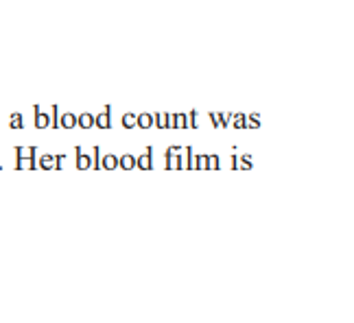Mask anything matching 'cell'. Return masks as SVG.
Listing matches in <instances>:
<instances>
[{
  "label": "cell",
  "instance_id": "cell-1",
  "mask_svg": "<svg viewBox=\"0 0 354 323\" xmlns=\"http://www.w3.org/2000/svg\"><path fill=\"white\" fill-rule=\"evenodd\" d=\"M136 166H138L140 170H151L153 168V146H147L145 153L136 159Z\"/></svg>",
  "mask_w": 354,
  "mask_h": 323
},
{
  "label": "cell",
  "instance_id": "cell-2",
  "mask_svg": "<svg viewBox=\"0 0 354 323\" xmlns=\"http://www.w3.org/2000/svg\"><path fill=\"white\" fill-rule=\"evenodd\" d=\"M110 112H112V107H103V112H101L99 116H94V127H99V129H110V127H112Z\"/></svg>",
  "mask_w": 354,
  "mask_h": 323
},
{
  "label": "cell",
  "instance_id": "cell-3",
  "mask_svg": "<svg viewBox=\"0 0 354 323\" xmlns=\"http://www.w3.org/2000/svg\"><path fill=\"white\" fill-rule=\"evenodd\" d=\"M77 168L79 170H86V168H92V157L90 155H84V149L77 146Z\"/></svg>",
  "mask_w": 354,
  "mask_h": 323
},
{
  "label": "cell",
  "instance_id": "cell-4",
  "mask_svg": "<svg viewBox=\"0 0 354 323\" xmlns=\"http://www.w3.org/2000/svg\"><path fill=\"white\" fill-rule=\"evenodd\" d=\"M153 123H158L160 129L173 127V114H156V116H153Z\"/></svg>",
  "mask_w": 354,
  "mask_h": 323
},
{
  "label": "cell",
  "instance_id": "cell-5",
  "mask_svg": "<svg viewBox=\"0 0 354 323\" xmlns=\"http://www.w3.org/2000/svg\"><path fill=\"white\" fill-rule=\"evenodd\" d=\"M118 166H120L122 170H131V168H136V157H133L131 153L120 155V157H118Z\"/></svg>",
  "mask_w": 354,
  "mask_h": 323
},
{
  "label": "cell",
  "instance_id": "cell-6",
  "mask_svg": "<svg viewBox=\"0 0 354 323\" xmlns=\"http://www.w3.org/2000/svg\"><path fill=\"white\" fill-rule=\"evenodd\" d=\"M136 125H138L140 129L153 127V114H138V116H136Z\"/></svg>",
  "mask_w": 354,
  "mask_h": 323
},
{
  "label": "cell",
  "instance_id": "cell-7",
  "mask_svg": "<svg viewBox=\"0 0 354 323\" xmlns=\"http://www.w3.org/2000/svg\"><path fill=\"white\" fill-rule=\"evenodd\" d=\"M77 125H79L81 129H90V127H94V116L88 114V112L79 114V116H77Z\"/></svg>",
  "mask_w": 354,
  "mask_h": 323
},
{
  "label": "cell",
  "instance_id": "cell-8",
  "mask_svg": "<svg viewBox=\"0 0 354 323\" xmlns=\"http://www.w3.org/2000/svg\"><path fill=\"white\" fill-rule=\"evenodd\" d=\"M101 168H105V170H114V168H118V157H116L114 153H107V155L103 157V162H101Z\"/></svg>",
  "mask_w": 354,
  "mask_h": 323
},
{
  "label": "cell",
  "instance_id": "cell-9",
  "mask_svg": "<svg viewBox=\"0 0 354 323\" xmlns=\"http://www.w3.org/2000/svg\"><path fill=\"white\" fill-rule=\"evenodd\" d=\"M59 127H66V129L77 127V116H75V114H64V116L59 118Z\"/></svg>",
  "mask_w": 354,
  "mask_h": 323
},
{
  "label": "cell",
  "instance_id": "cell-10",
  "mask_svg": "<svg viewBox=\"0 0 354 323\" xmlns=\"http://www.w3.org/2000/svg\"><path fill=\"white\" fill-rule=\"evenodd\" d=\"M230 127H234V129H245V127H248V116L234 114V116H232V123H230Z\"/></svg>",
  "mask_w": 354,
  "mask_h": 323
},
{
  "label": "cell",
  "instance_id": "cell-11",
  "mask_svg": "<svg viewBox=\"0 0 354 323\" xmlns=\"http://www.w3.org/2000/svg\"><path fill=\"white\" fill-rule=\"evenodd\" d=\"M173 127L175 129H186L188 123H186V114H173Z\"/></svg>",
  "mask_w": 354,
  "mask_h": 323
},
{
  "label": "cell",
  "instance_id": "cell-12",
  "mask_svg": "<svg viewBox=\"0 0 354 323\" xmlns=\"http://www.w3.org/2000/svg\"><path fill=\"white\" fill-rule=\"evenodd\" d=\"M92 153H94V157H92V168L101 170V146H94Z\"/></svg>",
  "mask_w": 354,
  "mask_h": 323
},
{
  "label": "cell",
  "instance_id": "cell-13",
  "mask_svg": "<svg viewBox=\"0 0 354 323\" xmlns=\"http://www.w3.org/2000/svg\"><path fill=\"white\" fill-rule=\"evenodd\" d=\"M122 127L133 129L136 127V114H125V116H122Z\"/></svg>",
  "mask_w": 354,
  "mask_h": 323
},
{
  "label": "cell",
  "instance_id": "cell-14",
  "mask_svg": "<svg viewBox=\"0 0 354 323\" xmlns=\"http://www.w3.org/2000/svg\"><path fill=\"white\" fill-rule=\"evenodd\" d=\"M239 159H241V162H239V164H236V168H243V170L252 168V155H241Z\"/></svg>",
  "mask_w": 354,
  "mask_h": 323
},
{
  "label": "cell",
  "instance_id": "cell-15",
  "mask_svg": "<svg viewBox=\"0 0 354 323\" xmlns=\"http://www.w3.org/2000/svg\"><path fill=\"white\" fill-rule=\"evenodd\" d=\"M195 159H197L195 162V168H199V170H206L208 168V155H197Z\"/></svg>",
  "mask_w": 354,
  "mask_h": 323
},
{
  "label": "cell",
  "instance_id": "cell-16",
  "mask_svg": "<svg viewBox=\"0 0 354 323\" xmlns=\"http://www.w3.org/2000/svg\"><path fill=\"white\" fill-rule=\"evenodd\" d=\"M42 166L44 168H57V157H53V155L42 157Z\"/></svg>",
  "mask_w": 354,
  "mask_h": 323
},
{
  "label": "cell",
  "instance_id": "cell-17",
  "mask_svg": "<svg viewBox=\"0 0 354 323\" xmlns=\"http://www.w3.org/2000/svg\"><path fill=\"white\" fill-rule=\"evenodd\" d=\"M186 123H188L190 129H197L199 127L197 125V110H193V112H190V116H186Z\"/></svg>",
  "mask_w": 354,
  "mask_h": 323
},
{
  "label": "cell",
  "instance_id": "cell-18",
  "mask_svg": "<svg viewBox=\"0 0 354 323\" xmlns=\"http://www.w3.org/2000/svg\"><path fill=\"white\" fill-rule=\"evenodd\" d=\"M219 168V155H208V168L206 170H216Z\"/></svg>",
  "mask_w": 354,
  "mask_h": 323
},
{
  "label": "cell",
  "instance_id": "cell-19",
  "mask_svg": "<svg viewBox=\"0 0 354 323\" xmlns=\"http://www.w3.org/2000/svg\"><path fill=\"white\" fill-rule=\"evenodd\" d=\"M248 127H250V129L261 127V120H258V116H248Z\"/></svg>",
  "mask_w": 354,
  "mask_h": 323
},
{
  "label": "cell",
  "instance_id": "cell-20",
  "mask_svg": "<svg viewBox=\"0 0 354 323\" xmlns=\"http://www.w3.org/2000/svg\"><path fill=\"white\" fill-rule=\"evenodd\" d=\"M46 123H48V118L42 116V114H37V127H46Z\"/></svg>",
  "mask_w": 354,
  "mask_h": 323
},
{
  "label": "cell",
  "instance_id": "cell-21",
  "mask_svg": "<svg viewBox=\"0 0 354 323\" xmlns=\"http://www.w3.org/2000/svg\"><path fill=\"white\" fill-rule=\"evenodd\" d=\"M210 120L214 123V127H219V118H216V112H212V114H210Z\"/></svg>",
  "mask_w": 354,
  "mask_h": 323
}]
</instances>
